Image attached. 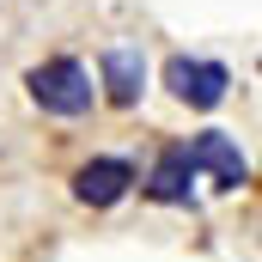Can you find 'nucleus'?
I'll list each match as a JSON object with an SVG mask.
<instances>
[{"label": "nucleus", "instance_id": "f257e3e1", "mask_svg": "<svg viewBox=\"0 0 262 262\" xmlns=\"http://www.w3.org/2000/svg\"><path fill=\"white\" fill-rule=\"evenodd\" d=\"M25 85H31L37 110H49V116H85V110H92V98H98V85H92L85 61H73V55H55V61L31 67V73H25Z\"/></svg>", "mask_w": 262, "mask_h": 262}, {"label": "nucleus", "instance_id": "f03ea898", "mask_svg": "<svg viewBox=\"0 0 262 262\" xmlns=\"http://www.w3.org/2000/svg\"><path fill=\"white\" fill-rule=\"evenodd\" d=\"M165 85H171L183 104H195V110H213V104H226V85H232V73H226L220 61L171 55V61H165Z\"/></svg>", "mask_w": 262, "mask_h": 262}, {"label": "nucleus", "instance_id": "7ed1b4c3", "mask_svg": "<svg viewBox=\"0 0 262 262\" xmlns=\"http://www.w3.org/2000/svg\"><path fill=\"white\" fill-rule=\"evenodd\" d=\"M183 152H189V171H207L220 189H244V183H250V165H244V152H238V146H232L220 128L195 134Z\"/></svg>", "mask_w": 262, "mask_h": 262}, {"label": "nucleus", "instance_id": "20e7f679", "mask_svg": "<svg viewBox=\"0 0 262 262\" xmlns=\"http://www.w3.org/2000/svg\"><path fill=\"white\" fill-rule=\"evenodd\" d=\"M134 189V165L128 159H85L73 171V195L85 207H116V201Z\"/></svg>", "mask_w": 262, "mask_h": 262}, {"label": "nucleus", "instance_id": "39448f33", "mask_svg": "<svg viewBox=\"0 0 262 262\" xmlns=\"http://www.w3.org/2000/svg\"><path fill=\"white\" fill-rule=\"evenodd\" d=\"M104 98L110 104H140V85H146V61H140V49H104Z\"/></svg>", "mask_w": 262, "mask_h": 262}, {"label": "nucleus", "instance_id": "423d86ee", "mask_svg": "<svg viewBox=\"0 0 262 262\" xmlns=\"http://www.w3.org/2000/svg\"><path fill=\"white\" fill-rule=\"evenodd\" d=\"M189 183H195L189 152H183V146H165V152H159V165H152V177H146V195L177 207V201H189Z\"/></svg>", "mask_w": 262, "mask_h": 262}]
</instances>
